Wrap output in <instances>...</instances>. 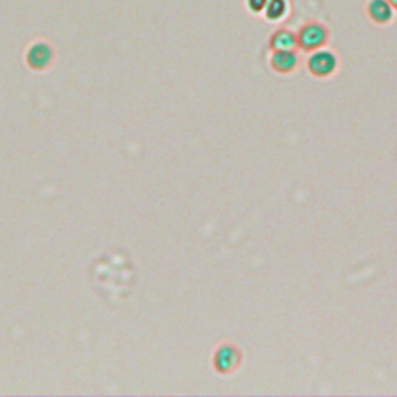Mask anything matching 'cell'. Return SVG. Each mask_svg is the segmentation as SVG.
<instances>
[{"label": "cell", "instance_id": "obj_1", "mask_svg": "<svg viewBox=\"0 0 397 397\" xmlns=\"http://www.w3.org/2000/svg\"><path fill=\"white\" fill-rule=\"evenodd\" d=\"M296 39H298V49L312 53L324 49L329 44L330 29L326 23L312 19L301 25V28L296 32Z\"/></svg>", "mask_w": 397, "mask_h": 397}, {"label": "cell", "instance_id": "obj_2", "mask_svg": "<svg viewBox=\"0 0 397 397\" xmlns=\"http://www.w3.org/2000/svg\"><path fill=\"white\" fill-rule=\"evenodd\" d=\"M337 67H339V59H337L335 53L330 50L320 49L317 51H312L311 58L307 59V69H309V72L313 76H317V78L333 76Z\"/></svg>", "mask_w": 397, "mask_h": 397}, {"label": "cell", "instance_id": "obj_3", "mask_svg": "<svg viewBox=\"0 0 397 397\" xmlns=\"http://www.w3.org/2000/svg\"><path fill=\"white\" fill-rule=\"evenodd\" d=\"M366 14L376 25H388L394 21L396 10L391 7L388 0H368L366 3Z\"/></svg>", "mask_w": 397, "mask_h": 397}, {"label": "cell", "instance_id": "obj_4", "mask_svg": "<svg viewBox=\"0 0 397 397\" xmlns=\"http://www.w3.org/2000/svg\"><path fill=\"white\" fill-rule=\"evenodd\" d=\"M269 47L272 51H296L298 50L296 33L289 28H278L270 34Z\"/></svg>", "mask_w": 397, "mask_h": 397}, {"label": "cell", "instance_id": "obj_5", "mask_svg": "<svg viewBox=\"0 0 397 397\" xmlns=\"http://www.w3.org/2000/svg\"><path fill=\"white\" fill-rule=\"evenodd\" d=\"M300 64L298 53L296 51H272L270 56V67L275 70L276 73L287 75L296 70Z\"/></svg>", "mask_w": 397, "mask_h": 397}, {"label": "cell", "instance_id": "obj_6", "mask_svg": "<svg viewBox=\"0 0 397 397\" xmlns=\"http://www.w3.org/2000/svg\"><path fill=\"white\" fill-rule=\"evenodd\" d=\"M239 365V354L233 346H224L216 352V368L227 374Z\"/></svg>", "mask_w": 397, "mask_h": 397}, {"label": "cell", "instance_id": "obj_7", "mask_svg": "<svg viewBox=\"0 0 397 397\" xmlns=\"http://www.w3.org/2000/svg\"><path fill=\"white\" fill-rule=\"evenodd\" d=\"M263 14L264 19L272 23L282 22L290 14V2L289 0H269Z\"/></svg>", "mask_w": 397, "mask_h": 397}, {"label": "cell", "instance_id": "obj_8", "mask_svg": "<svg viewBox=\"0 0 397 397\" xmlns=\"http://www.w3.org/2000/svg\"><path fill=\"white\" fill-rule=\"evenodd\" d=\"M269 0H245V7L248 13L252 14H263V11L267 5Z\"/></svg>", "mask_w": 397, "mask_h": 397}, {"label": "cell", "instance_id": "obj_9", "mask_svg": "<svg viewBox=\"0 0 397 397\" xmlns=\"http://www.w3.org/2000/svg\"><path fill=\"white\" fill-rule=\"evenodd\" d=\"M388 2H389L391 7H393L397 11V0H388Z\"/></svg>", "mask_w": 397, "mask_h": 397}]
</instances>
